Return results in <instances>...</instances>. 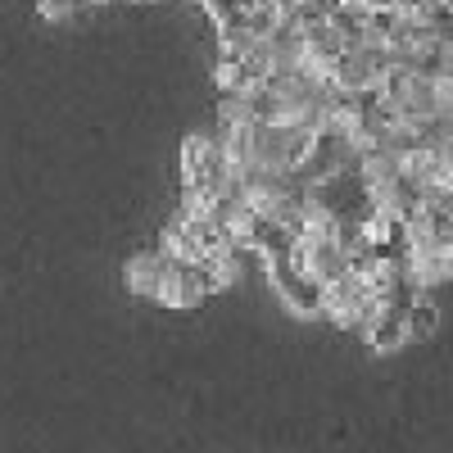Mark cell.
Instances as JSON below:
<instances>
[{
  "instance_id": "obj_5",
  "label": "cell",
  "mask_w": 453,
  "mask_h": 453,
  "mask_svg": "<svg viewBox=\"0 0 453 453\" xmlns=\"http://www.w3.org/2000/svg\"><path fill=\"white\" fill-rule=\"evenodd\" d=\"M435 326H440V309H435L431 295H422L418 304L408 309V335H412V340H426Z\"/></svg>"
},
{
  "instance_id": "obj_4",
  "label": "cell",
  "mask_w": 453,
  "mask_h": 453,
  "mask_svg": "<svg viewBox=\"0 0 453 453\" xmlns=\"http://www.w3.org/2000/svg\"><path fill=\"white\" fill-rule=\"evenodd\" d=\"M363 340L376 349V354H395L408 345V309H395V304H381V313H376L363 331Z\"/></svg>"
},
{
  "instance_id": "obj_1",
  "label": "cell",
  "mask_w": 453,
  "mask_h": 453,
  "mask_svg": "<svg viewBox=\"0 0 453 453\" xmlns=\"http://www.w3.org/2000/svg\"><path fill=\"white\" fill-rule=\"evenodd\" d=\"M268 268V281H273V290L281 295V304L290 309V313H299V318H322V309H326V286L309 273V268H299V258L290 254V258H273V263H263Z\"/></svg>"
},
{
  "instance_id": "obj_2",
  "label": "cell",
  "mask_w": 453,
  "mask_h": 453,
  "mask_svg": "<svg viewBox=\"0 0 453 453\" xmlns=\"http://www.w3.org/2000/svg\"><path fill=\"white\" fill-rule=\"evenodd\" d=\"M204 295H213V290H209V281H204L200 263H173L168 281H164V290H159V304H168V309H196Z\"/></svg>"
},
{
  "instance_id": "obj_6",
  "label": "cell",
  "mask_w": 453,
  "mask_h": 453,
  "mask_svg": "<svg viewBox=\"0 0 453 453\" xmlns=\"http://www.w3.org/2000/svg\"><path fill=\"white\" fill-rule=\"evenodd\" d=\"M36 10H42L46 19H68L82 10V0H36Z\"/></svg>"
},
{
  "instance_id": "obj_3",
  "label": "cell",
  "mask_w": 453,
  "mask_h": 453,
  "mask_svg": "<svg viewBox=\"0 0 453 453\" xmlns=\"http://www.w3.org/2000/svg\"><path fill=\"white\" fill-rule=\"evenodd\" d=\"M168 268H173V258H168L164 250H141V254L127 263L123 281H127V290L141 295V299H159V290H164V281H168Z\"/></svg>"
}]
</instances>
